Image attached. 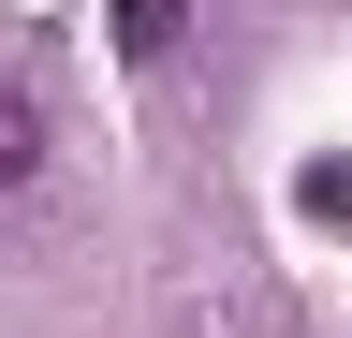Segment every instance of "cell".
<instances>
[{"label": "cell", "mask_w": 352, "mask_h": 338, "mask_svg": "<svg viewBox=\"0 0 352 338\" xmlns=\"http://www.w3.org/2000/svg\"><path fill=\"white\" fill-rule=\"evenodd\" d=\"M294 221H323V235H352V147H323V162H294Z\"/></svg>", "instance_id": "cell-1"}, {"label": "cell", "mask_w": 352, "mask_h": 338, "mask_svg": "<svg viewBox=\"0 0 352 338\" xmlns=\"http://www.w3.org/2000/svg\"><path fill=\"white\" fill-rule=\"evenodd\" d=\"M176 30H191V0H118V59H176Z\"/></svg>", "instance_id": "cell-2"}, {"label": "cell", "mask_w": 352, "mask_h": 338, "mask_svg": "<svg viewBox=\"0 0 352 338\" xmlns=\"http://www.w3.org/2000/svg\"><path fill=\"white\" fill-rule=\"evenodd\" d=\"M30 162H44V103L0 89V191H30Z\"/></svg>", "instance_id": "cell-3"}]
</instances>
